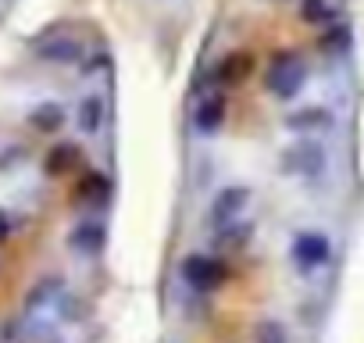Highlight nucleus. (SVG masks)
<instances>
[{"instance_id":"obj_13","label":"nucleus","mask_w":364,"mask_h":343,"mask_svg":"<svg viewBox=\"0 0 364 343\" xmlns=\"http://www.w3.org/2000/svg\"><path fill=\"white\" fill-rule=\"evenodd\" d=\"M300 19L311 26H325L332 19V4L328 0H300Z\"/></svg>"},{"instance_id":"obj_15","label":"nucleus","mask_w":364,"mask_h":343,"mask_svg":"<svg viewBox=\"0 0 364 343\" xmlns=\"http://www.w3.org/2000/svg\"><path fill=\"white\" fill-rule=\"evenodd\" d=\"M261 4H282V0H261Z\"/></svg>"},{"instance_id":"obj_11","label":"nucleus","mask_w":364,"mask_h":343,"mask_svg":"<svg viewBox=\"0 0 364 343\" xmlns=\"http://www.w3.org/2000/svg\"><path fill=\"white\" fill-rule=\"evenodd\" d=\"M247 72H250V54H225L215 68L222 86H240L247 79Z\"/></svg>"},{"instance_id":"obj_12","label":"nucleus","mask_w":364,"mask_h":343,"mask_svg":"<svg viewBox=\"0 0 364 343\" xmlns=\"http://www.w3.org/2000/svg\"><path fill=\"white\" fill-rule=\"evenodd\" d=\"M79 161V150L75 143H54L50 157H47V176H65V172H72Z\"/></svg>"},{"instance_id":"obj_6","label":"nucleus","mask_w":364,"mask_h":343,"mask_svg":"<svg viewBox=\"0 0 364 343\" xmlns=\"http://www.w3.org/2000/svg\"><path fill=\"white\" fill-rule=\"evenodd\" d=\"M29 129L40 132V136H58L65 125H68V107L61 100H40L36 107H29L26 115Z\"/></svg>"},{"instance_id":"obj_4","label":"nucleus","mask_w":364,"mask_h":343,"mask_svg":"<svg viewBox=\"0 0 364 343\" xmlns=\"http://www.w3.org/2000/svg\"><path fill=\"white\" fill-rule=\"evenodd\" d=\"M282 129L293 136H325L336 129V111L325 104H300L289 115H282Z\"/></svg>"},{"instance_id":"obj_9","label":"nucleus","mask_w":364,"mask_h":343,"mask_svg":"<svg viewBox=\"0 0 364 343\" xmlns=\"http://www.w3.org/2000/svg\"><path fill=\"white\" fill-rule=\"evenodd\" d=\"M247 204H250V190H247V186H225V190L215 197V218H218V222H229V218H236Z\"/></svg>"},{"instance_id":"obj_14","label":"nucleus","mask_w":364,"mask_h":343,"mask_svg":"<svg viewBox=\"0 0 364 343\" xmlns=\"http://www.w3.org/2000/svg\"><path fill=\"white\" fill-rule=\"evenodd\" d=\"M257 339L261 343H286V329L279 322H261L257 325Z\"/></svg>"},{"instance_id":"obj_2","label":"nucleus","mask_w":364,"mask_h":343,"mask_svg":"<svg viewBox=\"0 0 364 343\" xmlns=\"http://www.w3.org/2000/svg\"><path fill=\"white\" fill-rule=\"evenodd\" d=\"M307 83H311V65L300 51H279L264 68V90H268V97H275L282 104L296 100L307 90Z\"/></svg>"},{"instance_id":"obj_8","label":"nucleus","mask_w":364,"mask_h":343,"mask_svg":"<svg viewBox=\"0 0 364 343\" xmlns=\"http://www.w3.org/2000/svg\"><path fill=\"white\" fill-rule=\"evenodd\" d=\"M107 122V100L100 93H86L79 104H75V125L82 136H97Z\"/></svg>"},{"instance_id":"obj_3","label":"nucleus","mask_w":364,"mask_h":343,"mask_svg":"<svg viewBox=\"0 0 364 343\" xmlns=\"http://www.w3.org/2000/svg\"><path fill=\"white\" fill-rule=\"evenodd\" d=\"M289 258H293V268H296L300 275H314L318 268L328 265V258H332V243H328L325 233H318V229H304V233L293 236Z\"/></svg>"},{"instance_id":"obj_5","label":"nucleus","mask_w":364,"mask_h":343,"mask_svg":"<svg viewBox=\"0 0 364 343\" xmlns=\"http://www.w3.org/2000/svg\"><path fill=\"white\" fill-rule=\"evenodd\" d=\"M36 58L40 61H47V65H82L86 61V43L82 40H75V36H65V33H58V36H50V40H43L40 47H36Z\"/></svg>"},{"instance_id":"obj_7","label":"nucleus","mask_w":364,"mask_h":343,"mask_svg":"<svg viewBox=\"0 0 364 343\" xmlns=\"http://www.w3.org/2000/svg\"><path fill=\"white\" fill-rule=\"evenodd\" d=\"M225 118H229V100H225L222 93H211V97H204V100L197 104V111H193V129H197L200 136H215V132L225 125Z\"/></svg>"},{"instance_id":"obj_10","label":"nucleus","mask_w":364,"mask_h":343,"mask_svg":"<svg viewBox=\"0 0 364 343\" xmlns=\"http://www.w3.org/2000/svg\"><path fill=\"white\" fill-rule=\"evenodd\" d=\"M182 275H186L193 286H200V290H211L218 283V265L211 258H204V254H193L186 265H182Z\"/></svg>"},{"instance_id":"obj_1","label":"nucleus","mask_w":364,"mask_h":343,"mask_svg":"<svg viewBox=\"0 0 364 343\" xmlns=\"http://www.w3.org/2000/svg\"><path fill=\"white\" fill-rule=\"evenodd\" d=\"M279 172L289 179L314 183L328 172V147L321 143V136H293L279 150Z\"/></svg>"}]
</instances>
